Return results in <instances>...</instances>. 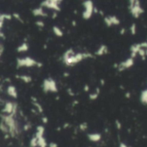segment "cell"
Segmentation results:
<instances>
[{"label":"cell","instance_id":"7c38bea8","mask_svg":"<svg viewBox=\"0 0 147 147\" xmlns=\"http://www.w3.org/2000/svg\"><path fill=\"white\" fill-rule=\"evenodd\" d=\"M139 100H140L141 103L147 106V88L141 91L140 95H139Z\"/></svg>","mask_w":147,"mask_h":147},{"label":"cell","instance_id":"44dd1931","mask_svg":"<svg viewBox=\"0 0 147 147\" xmlns=\"http://www.w3.org/2000/svg\"><path fill=\"white\" fill-rule=\"evenodd\" d=\"M119 147H128V146H127L125 143H123V142H121V143H120Z\"/></svg>","mask_w":147,"mask_h":147},{"label":"cell","instance_id":"6da1fadb","mask_svg":"<svg viewBox=\"0 0 147 147\" xmlns=\"http://www.w3.org/2000/svg\"><path fill=\"white\" fill-rule=\"evenodd\" d=\"M93 58L90 53H75L73 49H68L63 55V61L68 66H73L87 58Z\"/></svg>","mask_w":147,"mask_h":147},{"label":"cell","instance_id":"4fadbf2b","mask_svg":"<svg viewBox=\"0 0 147 147\" xmlns=\"http://www.w3.org/2000/svg\"><path fill=\"white\" fill-rule=\"evenodd\" d=\"M53 33H54L55 35H57L58 37H62L63 36V31L58 28L57 26H54L53 28Z\"/></svg>","mask_w":147,"mask_h":147},{"label":"cell","instance_id":"ac0fdd59","mask_svg":"<svg viewBox=\"0 0 147 147\" xmlns=\"http://www.w3.org/2000/svg\"><path fill=\"white\" fill-rule=\"evenodd\" d=\"M115 125H116L117 129H121V123L119 121H115Z\"/></svg>","mask_w":147,"mask_h":147},{"label":"cell","instance_id":"603a6c76","mask_svg":"<svg viewBox=\"0 0 147 147\" xmlns=\"http://www.w3.org/2000/svg\"><path fill=\"white\" fill-rule=\"evenodd\" d=\"M84 90H85V91H89V90H90V87L89 86H88V85H85V86H84Z\"/></svg>","mask_w":147,"mask_h":147},{"label":"cell","instance_id":"7a4b0ae2","mask_svg":"<svg viewBox=\"0 0 147 147\" xmlns=\"http://www.w3.org/2000/svg\"><path fill=\"white\" fill-rule=\"evenodd\" d=\"M83 6H84V11L82 13L83 18L84 20H90L94 14V3L92 0H84L83 2Z\"/></svg>","mask_w":147,"mask_h":147},{"label":"cell","instance_id":"30bf717a","mask_svg":"<svg viewBox=\"0 0 147 147\" xmlns=\"http://www.w3.org/2000/svg\"><path fill=\"white\" fill-rule=\"evenodd\" d=\"M88 139H89L90 141L91 142H99L102 139V134L101 133H89L87 135Z\"/></svg>","mask_w":147,"mask_h":147},{"label":"cell","instance_id":"e0dca14e","mask_svg":"<svg viewBox=\"0 0 147 147\" xmlns=\"http://www.w3.org/2000/svg\"><path fill=\"white\" fill-rule=\"evenodd\" d=\"M27 49H28V46H27V44H23V46H21L20 47L18 48L19 51H26Z\"/></svg>","mask_w":147,"mask_h":147},{"label":"cell","instance_id":"ba28073f","mask_svg":"<svg viewBox=\"0 0 147 147\" xmlns=\"http://www.w3.org/2000/svg\"><path fill=\"white\" fill-rule=\"evenodd\" d=\"M140 48H141L140 43L133 44V45L130 46V57L135 58L137 56L139 55V53Z\"/></svg>","mask_w":147,"mask_h":147},{"label":"cell","instance_id":"5b68a950","mask_svg":"<svg viewBox=\"0 0 147 147\" xmlns=\"http://www.w3.org/2000/svg\"><path fill=\"white\" fill-rule=\"evenodd\" d=\"M103 21L105 25L107 28H110L112 26H118L121 24V20L114 15H109V16H104Z\"/></svg>","mask_w":147,"mask_h":147},{"label":"cell","instance_id":"277c9868","mask_svg":"<svg viewBox=\"0 0 147 147\" xmlns=\"http://www.w3.org/2000/svg\"><path fill=\"white\" fill-rule=\"evenodd\" d=\"M128 9H129L130 14L132 15V16L135 19H138L139 16H141L144 13V9L143 7H142L141 3L135 4V5L132 7H128Z\"/></svg>","mask_w":147,"mask_h":147},{"label":"cell","instance_id":"5bb4252c","mask_svg":"<svg viewBox=\"0 0 147 147\" xmlns=\"http://www.w3.org/2000/svg\"><path fill=\"white\" fill-rule=\"evenodd\" d=\"M130 33H131L132 35H135L137 34V25L136 23H133L131 26H130Z\"/></svg>","mask_w":147,"mask_h":147},{"label":"cell","instance_id":"d6986e66","mask_svg":"<svg viewBox=\"0 0 147 147\" xmlns=\"http://www.w3.org/2000/svg\"><path fill=\"white\" fill-rule=\"evenodd\" d=\"M125 33H126V28H122L121 30H120V34H121V35H125Z\"/></svg>","mask_w":147,"mask_h":147},{"label":"cell","instance_id":"8992f818","mask_svg":"<svg viewBox=\"0 0 147 147\" xmlns=\"http://www.w3.org/2000/svg\"><path fill=\"white\" fill-rule=\"evenodd\" d=\"M63 0H45L42 3L43 6L47 7L49 9H53L56 11H60V4Z\"/></svg>","mask_w":147,"mask_h":147},{"label":"cell","instance_id":"3957f363","mask_svg":"<svg viewBox=\"0 0 147 147\" xmlns=\"http://www.w3.org/2000/svg\"><path fill=\"white\" fill-rule=\"evenodd\" d=\"M134 60H135V58L129 57V58H126L125 60L121 61V62L118 64V65L116 66L118 72H124V71L128 70V69H130V68H132L134 65V63H135Z\"/></svg>","mask_w":147,"mask_h":147},{"label":"cell","instance_id":"8fae6325","mask_svg":"<svg viewBox=\"0 0 147 147\" xmlns=\"http://www.w3.org/2000/svg\"><path fill=\"white\" fill-rule=\"evenodd\" d=\"M100 92H101L100 88H96L94 91L89 94V99L90 101H95V100H97V98L99 97L100 95Z\"/></svg>","mask_w":147,"mask_h":147},{"label":"cell","instance_id":"9c48e42d","mask_svg":"<svg viewBox=\"0 0 147 147\" xmlns=\"http://www.w3.org/2000/svg\"><path fill=\"white\" fill-rule=\"evenodd\" d=\"M109 53V47H107V45H104V44H102V45L99 46V47L96 49V51L95 52V55L96 56H103L105 54Z\"/></svg>","mask_w":147,"mask_h":147},{"label":"cell","instance_id":"52a82bcc","mask_svg":"<svg viewBox=\"0 0 147 147\" xmlns=\"http://www.w3.org/2000/svg\"><path fill=\"white\" fill-rule=\"evenodd\" d=\"M44 89L46 91H51V92H57L58 88L56 85V83L53 79H46L44 82Z\"/></svg>","mask_w":147,"mask_h":147},{"label":"cell","instance_id":"2e32d148","mask_svg":"<svg viewBox=\"0 0 147 147\" xmlns=\"http://www.w3.org/2000/svg\"><path fill=\"white\" fill-rule=\"evenodd\" d=\"M79 129L83 132L86 131V130L88 129V124L86 123V122H83V123H81L79 125Z\"/></svg>","mask_w":147,"mask_h":147},{"label":"cell","instance_id":"ffe728a7","mask_svg":"<svg viewBox=\"0 0 147 147\" xmlns=\"http://www.w3.org/2000/svg\"><path fill=\"white\" fill-rule=\"evenodd\" d=\"M49 147H58V144L52 142V143H50V144H49Z\"/></svg>","mask_w":147,"mask_h":147},{"label":"cell","instance_id":"7402d4cb","mask_svg":"<svg viewBox=\"0 0 147 147\" xmlns=\"http://www.w3.org/2000/svg\"><path fill=\"white\" fill-rule=\"evenodd\" d=\"M37 24H38V26L44 27V23H42V22H37Z\"/></svg>","mask_w":147,"mask_h":147},{"label":"cell","instance_id":"9a60e30c","mask_svg":"<svg viewBox=\"0 0 147 147\" xmlns=\"http://www.w3.org/2000/svg\"><path fill=\"white\" fill-rule=\"evenodd\" d=\"M34 14H35V16H46V14L43 12L42 9H41V8H39L37 9H35V11H34Z\"/></svg>","mask_w":147,"mask_h":147}]
</instances>
